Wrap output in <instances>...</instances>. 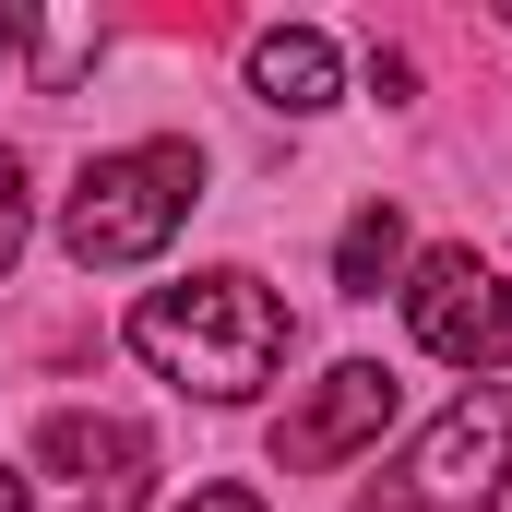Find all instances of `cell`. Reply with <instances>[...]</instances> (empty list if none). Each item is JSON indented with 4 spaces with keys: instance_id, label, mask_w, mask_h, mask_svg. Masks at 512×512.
Wrapping results in <instances>:
<instances>
[{
    "instance_id": "7",
    "label": "cell",
    "mask_w": 512,
    "mask_h": 512,
    "mask_svg": "<svg viewBox=\"0 0 512 512\" xmlns=\"http://www.w3.org/2000/svg\"><path fill=\"white\" fill-rule=\"evenodd\" d=\"M251 96H262V108H286V120H322V108L346 96L334 36H310V24H262V36H251Z\"/></svg>"
},
{
    "instance_id": "12",
    "label": "cell",
    "mask_w": 512,
    "mask_h": 512,
    "mask_svg": "<svg viewBox=\"0 0 512 512\" xmlns=\"http://www.w3.org/2000/svg\"><path fill=\"white\" fill-rule=\"evenodd\" d=\"M12 36H24V12H0V48H12Z\"/></svg>"
},
{
    "instance_id": "10",
    "label": "cell",
    "mask_w": 512,
    "mask_h": 512,
    "mask_svg": "<svg viewBox=\"0 0 512 512\" xmlns=\"http://www.w3.org/2000/svg\"><path fill=\"white\" fill-rule=\"evenodd\" d=\"M179 512H262V501H251V489H227V477H215V489H191Z\"/></svg>"
},
{
    "instance_id": "8",
    "label": "cell",
    "mask_w": 512,
    "mask_h": 512,
    "mask_svg": "<svg viewBox=\"0 0 512 512\" xmlns=\"http://www.w3.org/2000/svg\"><path fill=\"white\" fill-rule=\"evenodd\" d=\"M393 274H405V215H393V203H358L346 239H334V286H346V298H382Z\"/></svg>"
},
{
    "instance_id": "3",
    "label": "cell",
    "mask_w": 512,
    "mask_h": 512,
    "mask_svg": "<svg viewBox=\"0 0 512 512\" xmlns=\"http://www.w3.org/2000/svg\"><path fill=\"white\" fill-rule=\"evenodd\" d=\"M512 477V393H465L417 429V453L393 465L358 512H489Z\"/></svg>"
},
{
    "instance_id": "6",
    "label": "cell",
    "mask_w": 512,
    "mask_h": 512,
    "mask_svg": "<svg viewBox=\"0 0 512 512\" xmlns=\"http://www.w3.org/2000/svg\"><path fill=\"white\" fill-rule=\"evenodd\" d=\"M36 465L72 477L84 512H143V465H155V453H143L131 417H48V429H36Z\"/></svg>"
},
{
    "instance_id": "9",
    "label": "cell",
    "mask_w": 512,
    "mask_h": 512,
    "mask_svg": "<svg viewBox=\"0 0 512 512\" xmlns=\"http://www.w3.org/2000/svg\"><path fill=\"white\" fill-rule=\"evenodd\" d=\"M24 227H36V203H24V155L0 143V274L24 262Z\"/></svg>"
},
{
    "instance_id": "1",
    "label": "cell",
    "mask_w": 512,
    "mask_h": 512,
    "mask_svg": "<svg viewBox=\"0 0 512 512\" xmlns=\"http://www.w3.org/2000/svg\"><path fill=\"white\" fill-rule=\"evenodd\" d=\"M286 298L262 286V274H191V286H155L143 310H131V358L143 370H167L179 393H203V405H251L274 370H286Z\"/></svg>"
},
{
    "instance_id": "11",
    "label": "cell",
    "mask_w": 512,
    "mask_h": 512,
    "mask_svg": "<svg viewBox=\"0 0 512 512\" xmlns=\"http://www.w3.org/2000/svg\"><path fill=\"white\" fill-rule=\"evenodd\" d=\"M0 512H36V489H24V477H12V465H0Z\"/></svg>"
},
{
    "instance_id": "5",
    "label": "cell",
    "mask_w": 512,
    "mask_h": 512,
    "mask_svg": "<svg viewBox=\"0 0 512 512\" xmlns=\"http://www.w3.org/2000/svg\"><path fill=\"white\" fill-rule=\"evenodd\" d=\"M393 405H405V382H393L382 358H334L298 417H274V465H286V477H322V465L370 453V441L393 429Z\"/></svg>"
},
{
    "instance_id": "4",
    "label": "cell",
    "mask_w": 512,
    "mask_h": 512,
    "mask_svg": "<svg viewBox=\"0 0 512 512\" xmlns=\"http://www.w3.org/2000/svg\"><path fill=\"white\" fill-rule=\"evenodd\" d=\"M405 322L453 370H512V274H489L477 251H429L417 262L405 274Z\"/></svg>"
},
{
    "instance_id": "2",
    "label": "cell",
    "mask_w": 512,
    "mask_h": 512,
    "mask_svg": "<svg viewBox=\"0 0 512 512\" xmlns=\"http://www.w3.org/2000/svg\"><path fill=\"white\" fill-rule=\"evenodd\" d=\"M203 203V143H120L72 179L60 203V251L84 274H120V262H155L179 239V215Z\"/></svg>"
}]
</instances>
